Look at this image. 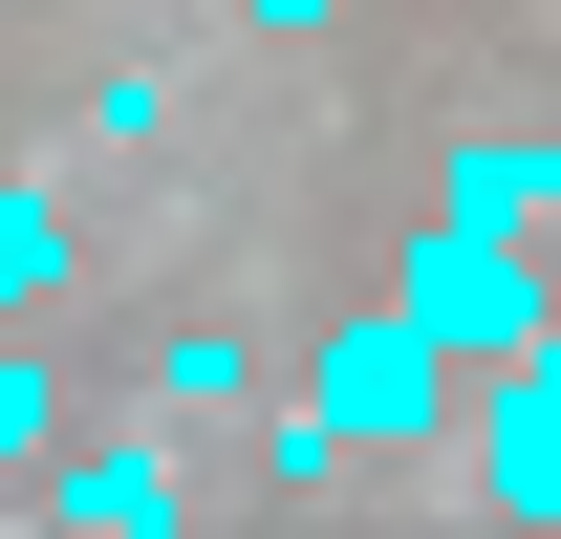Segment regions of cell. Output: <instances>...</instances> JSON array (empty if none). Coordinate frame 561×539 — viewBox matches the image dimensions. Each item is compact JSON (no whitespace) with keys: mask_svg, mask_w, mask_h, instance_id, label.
Instances as JSON below:
<instances>
[{"mask_svg":"<svg viewBox=\"0 0 561 539\" xmlns=\"http://www.w3.org/2000/svg\"><path fill=\"white\" fill-rule=\"evenodd\" d=\"M302 389L346 410L367 454H432V474H454V389H476V367H454L411 302H367V324H324V345H302Z\"/></svg>","mask_w":561,"mask_h":539,"instance_id":"1","label":"cell"},{"mask_svg":"<svg viewBox=\"0 0 561 539\" xmlns=\"http://www.w3.org/2000/svg\"><path fill=\"white\" fill-rule=\"evenodd\" d=\"M389 302H411L454 367H496V345H540V280H518V216H432L411 260H389Z\"/></svg>","mask_w":561,"mask_h":539,"instance_id":"2","label":"cell"},{"mask_svg":"<svg viewBox=\"0 0 561 539\" xmlns=\"http://www.w3.org/2000/svg\"><path fill=\"white\" fill-rule=\"evenodd\" d=\"M454 474H476L496 518H561V324L476 367V432H454Z\"/></svg>","mask_w":561,"mask_h":539,"instance_id":"3","label":"cell"},{"mask_svg":"<svg viewBox=\"0 0 561 539\" xmlns=\"http://www.w3.org/2000/svg\"><path fill=\"white\" fill-rule=\"evenodd\" d=\"M44 518L151 539V518H195V454H173V432H87V454H44Z\"/></svg>","mask_w":561,"mask_h":539,"instance_id":"4","label":"cell"},{"mask_svg":"<svg viewBox=\"0 0 561 539\" xmlns=\"http://www.w3.org/2000/svg\"><path fill=\"white\" fill-rule=\"evenodd\" d=\"M432 216H518V238H540V216H561V130H476Z\"/></svg>","mask_w":561,"mask_h":539,"instance_id":"5","label":"cell"},{"mask_svg":"<svg viewBox=\"0 0 561 539\" xmlns=\"http://www.w3.org/2000/svg\"><path fill=\"white\" fill-rule=\"evenodd\" d=\"M151 410H260V345H238V324H173V345H151Z\"/></svg>","mask_w":561,"mask_h":539,"instance_id":"6","label":"cell"},{"mask_svg":"<svg viewBox=\"0 0 561 539\" xmlns=\"http://www.w3.org/2000/svg\"><path fill=\"white\" fill-rule=\"evenodd\" d=\"M44 302H66V216L0 195V324H44Z\"/></svg>","mask_w":561,"mask_h":539,"instance_id":"7","label":"cell"},{"mask_svg":"<svg viewBox=\"0 0 561 539\" xmlns=\"http://www.w3.org/2000/svg\"><path fill=\"white\" fill-rule=\"evenodd\" d=\"M44 432H66V367H44V345H0V474H44Z\"/></svg>","mask_w":561,"mask_h":539,"instance_id":"8","label":"cell"},{"mask_svg":"<svg viewBox=\"0 0 561 539\" xmlns=\"http://www.w3.org/2000/svg\"><path fill=\"white\" fill-rule=\"evenodd\" d=\"M238 22H324V0H238Z\"/></svg>","mask_w":561,"mask_h":539,"instance_id":"9","label":"cell"}]
</instances>
